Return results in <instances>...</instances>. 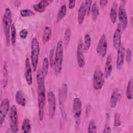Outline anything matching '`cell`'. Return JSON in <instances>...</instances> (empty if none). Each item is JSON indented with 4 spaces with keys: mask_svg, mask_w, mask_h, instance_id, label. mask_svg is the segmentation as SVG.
<instances>
[{
    "mask_svg": "<svg viewBox=\"0 0 133 133\" xmlns=\"http://www.w3.org/2000/svg\"><path fill=\"white\" fill-rule=\"evenodd\" d=\"M36 81L37 84L38 118L40 121H42L44 118V108L46 103V89L45 85V77L41 70H38L37 72Z\"/></svg>",
    "mask_w": 133,
    "mask_h": 133,
    "instance_id": "obj_1",
    "label": "cell"
},
{
    "mask_svg": "<svg viewBox=\"0 0 133 133\" xmlns=\"http://www.w3.org/2000/svg\"><path fill=\"white\" fill-rule=\"evenodd\" d=\"M63 57V43L61 41H59L57 44L56 49L55 51V59L54 61V71L56 74H59L62 67V62Z\"/></svg>",
    "mask_w": 133,
    "mask_h": 133,
    "instance_id": "obj_2",
    "label": "cell"
},
{
    "mask_svg": "<svg viewBox=\"0 0 133 133\" xmlns=\"http://www.w3.org/2000/svg\"><path fill=\"white\" fill-rule=\"evenodd\" d=\"M12 14L10 9L9 7L5 8V12L3 18V24L4 32L5 33L6 43L7 45H9L10 43V33L12 25Z\"/></svg>",
    "mask_w": 133,
    "mask_h": 133,
    "instance_id": "obj_3",
    "label": "cell"
},
{
    "mask_svg": "<svg viewBox=\"0 0 133 133\" xmlns=\"http://www.w3.org/2000/svg\"><path fill=\"white\" fill-rule=\"evenodd\" d=\"M40 48L38 41L36 37L32 39L31 41V60L33 71H36L38 63Z\"/></svg>",
    "mask_w": 133,
    "mask_h": 133,
    "instance_id": "obj_4",
    "label": "cell"
},
{
    "mask_svg": "<svg viewBox=\"0 0 133 133\" xmlns=\"http://www.w3.org/2000/svg\"><path fill=\"white\" fill-rule=\"evenodd\" d=\"M9 127L12 132L15 133L18 131V116L16 107L12 105L9 111Z\"/></svg>",
    "mask_w": 133,
    "mask_h": 133,
    "instance_id": "obj_5",
    "label": "cell"
},
{
    "mask_svg": "<svg viewBox=\"0 0 133 133\" xmlns=\"http://www.w3.org/2000/svg\"><path fill=\"white\" fill-rule=\"evenodd\" d=\"M73 112L75 119L76 128L79 126L82 114V101L79 98H74L73 101Z\"/></svg>",
    "mask_w": 133,
    "mask_h": 133,
    "instance_id": "obj_6",
    "label": "cell"
},
{
    "mask_svg": "<svg viewBox=\"0 0 133 133\" xmlns=\"http://www.w3.org/2000/svg\"><path fill=\"white\" fill-rule=\"evenodd\" d=\"M104 84V75L101 69L97 68L93 75V87L95 90L100 89Z\"/></svg>",
    "mask_w": 133,
    "mask_h": 133,
    "instance_id": "obj_7",
    "label": "cell"
},
{
    "mask_svg": "<svg viewBox=\"0 0 133 133\" xmlns=\"http://www.w3.org/2000/svg\"><path fill=\"white\" fill-rule=\"evenodd\" d=\"M48 113L50 118H53L55 115L56 110V100L54 93L52 91H49L47 93Z\"/></svg>",
    "mask_w": 133,
    "mask_h": 133,
    "instance_id": "obj_8",
    "label": "cell"
},
{
    "mask_svg": "<svg viewBox=\"0 0 133 133\" xmlns=\"http://www.w3.org/2000/svg\"><path fill=\"white\" fill-rule=\"evenodd\" d=\"M10 102L7 98L2 100L0 106V125L2 126L4 123L5 118L10 110Z\"/></svg>",
    "mask_w": 133,
    "mask_h": 133,
    "instance_id": "obj_9",
    "label": "cell"
},
{
    "mask_svg": "<svg viewBox=\"0 0 133 133\" xmlns=\"http://www.w3.org/2000/svg\"><path fill=\"white\" fill-rule=\"evenodd\" d=\"M76 59L78 66L83 68L85 64V57L84 55V47L82 39H79L78 42L77 51H76Z\"/></svg>",
    "mask_w": 133,
    "mask_h": 133,
    "instance_id": "obj_10",
    "label": "cell"
},
{
    "mask_svg": "<svg viewBox=\"0 0 133 133\" xmlns=\"http://www.w3.org/2000/svg\"><path fill=\"white\" fill-rule=\"evenodd\" d=\"M108 49V42L106 36L103 34L98 43L96 50L97 53L102 57H104L107 54Z\"/></svg>",
    "mask_w": 133,
    "mask_h": 133,
    "instance_id": "obj_11",
    "label": "cell"
},
{
    "mask_svg": "<svg viewBox=\"0 0 133 133\" xmlns=\"http://www.w3.org/2000/svg\"><path fill=\"white\" fill-rule=\"evenodd\" d=\"M118 16L121 28L123 30H125L128 25V19L125 7L123 4H120L118 7Z\"/></svg>",
    "mask_w": 133,
    "mask_h": 133,
    "instance_id": "obj_12",
    "label": "cell"
},
{
    "mask_svg": "<svg viewBox=\"0 0 133 133\" xmlns=\"http://www.w3.org/2000/svg\"><path fill=\"white\" fill-rule=\"evenodd\" d=\"M24 77L27 84L29 85H31L33 83V77L32 75V68L28 57H26L25 61Z\"/></svg>",
    "mask_w": 133,
    "mask_h": 133,
    "instance_id": "obj_13",
    "label": "cell"
},
{
    "mask_svg": "<svg viewBox=\"0 0 133 133\" xmlns=\"http://www.w3.org/2000/svg\"><path fill=\"white\" fill-rule=\"evenodd\" d=\"M67 94H68V86H67V84L64 83L62 85V87L60 89L59 92L60 106V109L61 110L62 113L64 112L63 110V104L66 99Z\"/></svg>",
    "mask_w": 133,
    "mask_h": 133,
    "instance_id": "obj_14",
    "label": "cell"
},
{
    "mask_svg": "<svg viewBox=\"0 0 133 133\" xmlns=\"http://www.w3.org/2000/svg\"><path fill=\"white\" fill-rule=\"evenodd\" d=\"M122 37V30L119 24H118L113 34V45L115 49H118L121 46Z\"/></svg>",
    "mask_w": 133,
    "mask_h": 133,
    "instance_id": "obj_15",
    "label": "cell"
},
{
    "mask_svg": "<svg viewBox=\"0 0 133 133\" xmlns=\"http://www.w3.org/2000/svg\"><path fill=\"white\" fill-rule=\"evenodd\" d=\"M125 58V49L124 46L121 44L117 49V55L116 60V69L120 70L122 69L124 64Z\"/></svg>",
    "mask_w": 133,
    "mask_h": 133,
    "instance_id": "obj_16",
    "label": "cell"
},
{
    "mask_svg": "<svg viewBox=\"0 0 133 133\" xmlns=\"http://www.w3.org/2000/svg\"><path fill=\"white\" fill-rule=\"evenodd\" d=\"M112 56L109 54L107 58L105 67H104V76L105 78H109L112 73Z\"/></svg>",
    "mask_w": 133,
    "mask_h": 133,
    "instance_id": "obj_17",
    "label": "cell"
},
{
    "mask_svg": "<svg viewBox=\"0 0 133 133\" xmlns=\"http://www.w3.org/2000/svg\"><path fill=\"white\" fill-rule=\"evenodd\" d=\"M121 95L119 92V91L117 88H114L111 94L110 97V105L112 108H114L117 103L118 101L121 98Z\"/></svg>",
    "mask_w": 133,
    "mask_h": 133,
    "instance_id": "obj_18",
    "label": "cell"
},
{
    "mask_svg": "<svg viewBox=\"0 0 133 133\" xmlns=\"http://www.w3.org/2000/svg\"><path fill=\"white\" fill-rule=\"evenodd\" d=\"M15 100L16 103L18 105L22 107L25 106L26 100L24 94L22 90L19 89L17 90L15 95Z\"/></svg>",
    "mask_w": 133,
    "mask_h": 133,
    "instance_id": "obj_19",
    "label": "cell"
},
{
    "mask_svg": "<svg viewBox=\"0 0 133 133\" xmlns=\"http://www.w3.org/2000/svg\"><path fill=\"white\" fill-rule=\"evenodd\" d=\"M51 2V1H48V0L40 1L38 3L33 5V8L35 11L41 13L45 11L46 7L47 6H48Z\"/></svg>",
    "mask_w": 133,
    "mask_h": 133,
    "instance_id": "obj_20",
    "label": "cell"
},
{
    "mask_svg": "<svg viewBox=\"0 0 133 133\" xmlns=\"http://www.w3.org/2000/svg\"><path fill=\"white\" fill-rule=\"evenodd\" d=\"M86 15V10L84 2V1H83L81 3V4L78 10L77 21H78V23L79 24H82L83 22H84Z\"/></svg>",
    "mask_w": 133,
    "mask_h": 133,
    "instance_id": "obj_21",
    "label": "cell"
},
{
    "mask_svg": "<svg viewBox=\"0 0 133 133\" xmlns=\"http://www.w3.org/2000/svg\"><path fill=\"white\" fill-rule=\"evenodd\" d=\"M117 16V4L116 2L114 1L111 7L110 12V20L112 23H115L116 21Z\"/></svg>",
    "mask_w": 133,
    "mask_h": 133,
    "instance_id": "obj_22",
    "label": "cell"
},
{
    "mask_svg": "<svg viewBox=\"0 0 133 133\" xmlns=\"http://www.w3.org/2000/svg\"><path fill=\"white\" fill-rule=\"evenodd\" d=\"M52 35L51 28L49 26H46L44 28L43 34V42L44 44L48 42L51 38Z\"/></svg>",
    "mask_w": 133,
    "mask_h": 133,
    "instance_id": "obj_23",
    "label": "cell"
},
{
    "mask_svg": "<svg viewBox=\"0 0 133 133\" xmlns=\"http://www.w3.org/2000/svg\"><path fill=\"white\" fill-rule=\"evenodd\" d=\"M90 11H91V13L92 19L93 21H95L97 20V19L99 15V7H98V5L97 2H95L93 3L92 6L91 7Z\"/></svg>",
    "mask_w": 133,
    "mask_h": 133,
    "instance_id": "obj_24",
    "label": "cell"
},
{
    "mask_svg": "<svg viewBox=\"0 0 133 133\" xmlns=\"http://www.w3.org/2000/svg\"><path fill=\"white\" fill-rule=\"evenodd\" d=\"M21 129L22 132L24 133L30 132L31 131V124L30 121L28 118L24 119L21 126Z\"/></svg>",
    "mask_w": 133,
    "mask_h": 133,
    "instance_id": "obj_25",
    "label": "cell"
},
{
    "mask_svg": "<svg viewBox=\"0 0 133 133\" xmlns=\"http://www.w3.org/2000/svg\"><path fill=\"white\" fill-rule=\"evenodd\" d=\"M66 13V6L65 4L62 5L60 8H59V10L58 11L57 19H56V22L57 23L59 22L65 16Z\"/></svg>",
    "mask_w": 133,
    "mask_h": 133,
    "instance_id": "obj_26",
    "label": "cell"
},
{
    "mask_svg": "<svg viewBox=\"0 0 133 133\" xmlns=\"http://www.w3.org/2000/svg\"><path fill=\"white\" fill-rule=\"evenodd\" d=\"M132 79L131 77L128 82L126 91V96L129 100L132 99Z\"/></svg>",
    "mask_w": 133,
    "mask_h": 133,
    "instance_id": "obj_27",
    "label": "cell"
},
{
    "mask_svg": "<svg viewBox=\"0 0 133 133\" xmlns=\"http://www.w3.org/2000/svg\"><path fill=\"white\" fill-rule=\"evenodd\" d=\"M49 60L47 57H45L43 59V64H42V72L45 77L47 76L48 72V68H49Z\"/></svg>",
    "mask_w": 133,
    "mask_h": 133,
    "instance_id": "obj_28",
    "label": "cell"
},
{
    "mask_svg": "<svg viewBox=\"0 0 133 133\" xmlns=\"http://www.w3.org/2000/svg\"><path fill=\"white\" fill-rule=\"evenodd\" d=\"M84 44H83V47H84V50L85 51H87L90 46H91V38L89 34H86L84 35Z\"/></svg>",
    "mask_w": 133,
    "mask_h": 133,
    "instance_id": "obj_29",
    "label": "cell"
},
{
    "mask_svg": "<svg viewBox=\"0 0 133 133\" xmlns=\"http://www.w3.org/2000/svg\"><path fill=\"white\" fill-rule=\"evenodd\" d=\"M71 36V29L68 27L67 28L64 32V43L65 46H67L68 45L69 43V42L70 41Z\"/></svg>",
    "mask_w": 133,
    "mask_h": 133,
    "instance_id": "obj_30",
    "label": "cell"
},
{
    "mask_svg": "<svg viewBox=\"0 0 133 133\" xmlns=\"http://www.w3.org/2000/svg\"><path fill=\"white\" fill-rule=\"evenodd\" d=\"M11 44L13 46H15L16 43V29L14 23H12L10 31Z\"/></svg>",
    "mask_w": 133,
    "mask_h": 133,
    "instance_id": "obj_31",
    "label": "cell"
},
{
    "mask_svg": "<svg viewBox=\"0 0 133 133\" xmlns=\"http://www.w3.org/2000/svg\"><path fill=\"white\" fill-rule=\"evenodd\" d=\"M35 13L31 9H23L20 10V15L23 17H28L33 16Z\"/></svg>",
    "mask_w": 133,
    "mask_h": 133,
    "instance_id": "obj_32",
    "label": "cell"
},
{
    "mask_svg": "<svg viewBox=\"0 0 133 133\" xmlns=\"http://www.w3.org/2000/svg\"><path fill=\"white\" fill-rule=\"evenodd\" d=\"M97 126L96 123L94 120H91L88 126L87 131L89 133H92V132H97Z\"/></svg>",
    "mask_w": 133,
    "mask_h": 133,
    "instance_id": "obj_33",
    "label": "cell"
},
{
    "mask_svg": "<svg viewBox=\"0 0 133 133\" xmlns=\"http://www.w3.org/2000/svg\"><path fill=\"white\" fill-rule=\"evenodd\" d=\"M4 79H3V86L5 88L6 87V86L7 85V83H8V71H7V69L6 68V66L5 64H4Z\"/></svg>",
    "mask_w": 133,
    "mask_h": 133,
    "instance_id": "obj_34",
    "label": "cell"
},
{
    "mask_svg": "<svg viewBox=\"0 0 133 133\" xmlns=\"http://www.w3.org/2000/svg\"><path fill=\"white\" fill-rule=\"evenodd\" d=\"M121 125V121L120 118V115L118 113L114 114V125L115 127H118Z\"/></svg>",
    "mask_w": 133,
    "mask_h": 133,
    "instance_id": "obj_35",
    "label": "cell"
},
{
    "mask_svg": "<svg viewBox=\"0 0 133 133\" xmlns=\"http://www.w3.org/2000/svg\"><path fill=\"white\" fill-rule=\"evenodd\" d=\"M86 10V14L88 15L89 14V12L91 9V4L92 3V1L91 0H86L84 1Z\"/></svg>",
    "mask_w": 133,
    "mask_h": 133,
    "instance_id": "obj_36",
    "label": "cell"
},
{
    "mask_svg": "<svg viewBox=\"0 0 133 133\" xmlns=\"http://www.w3.org/2000/svg\"><path fill=\"white\" fill-rule=\"evenodd\" d=\"M126 60L128 64H130L131 62V51L130 49L127 48L126 50Z\"/></svg>",
    "mask_w": 133,
    "mask_h": 133,
    "instance_id": "obj_37",
    "label": "cell"
},
{
    "mask_svg": "<svg viewBox=\"0 0 133 133\" xmlns=\"http://www.w3.org/2000/svg\"><path fill=\"white\" fill-rule=\"evenodd\" d=\"M28 34V32L26 29H22L19 32L20 37L22 39L26 38V37H27Z\"/></svg>",
    "mask_w": 133,
    "mask_h": 133,
    "instance_id": "obj_38",
    "label": "cell"
},
{
    "mask_svg": "<svg viewBox=\"0 0 133 133\" xmlns=\"http://www.w3.org/2000/svg\"><path fill=\"white\" fill-rule=\"evenodd\" d=\"M53 56H54V49H52L50 51L49 58H50V63H51L52 65L54 64V59H53Z\"/></svg>",
    "mask_w": 133,
    "mask_h": 133,
    "instance_id": "obj_39",
    "label": "cell"
},
{
    "mask_svg": "<svg viewBox=\"0 0 133 133\" xmlns=\"http://www.w3.org/2000/svg\"><path fill=\"white\" fill-rule=\"evenodd\" d=\"M75 1H69V8L70 9H73L75 5Z\"/></svg>",
    "mask_w": 133,
    "mask_h": 133,
    "instance_id": "obj_40",
    "label": "cell"
},
{
    "mask_svg": "<svg viewBox=\"0 0 133 133\" xmlns=\"http://www.w3.org/2000/svg\"><path fill=\"white\" fill-rule=\"evenodd\" d=\"M111 132L112 131L110 126L108 125H106L104 128L103 132Z\"/></svg>",
    "mask_w": 133,
    "mask_h": 133,
    "instance_id": "obj_41",
    "label": "cell"
},
{
    "mask_svg": "<svg viewBox=\"0 0 133 133\" xmlns=\"http://www.w3.org/2000/svg\"><path fill=\"white\" fill-rule=\"evenodd\" d=\"M108 1L107 0H101L99 1V4L101 6H104L108 3Z\"/></svg>",
    "mask_w": 133,
    "mask_h": 133,
    "instance_id": "obj_42",
    "label": "cell"
},
{
    "mask_svg": "<svg viewBox=\"0 0 133 133\" xmlns=\"http://www.w3.org/2000/svg\"><path fill=\"white\" fill-rule=\"evenodd\" d=\"M21 2L20 1H16L15 2L14 5H15V6L18 7V6H19L21 5Z\"/></svg>",
    "mask_w": 133,
    "mask_h": 133,
    "instance_id": "obj_43",
    "label": "cell"
}]
</instances>
